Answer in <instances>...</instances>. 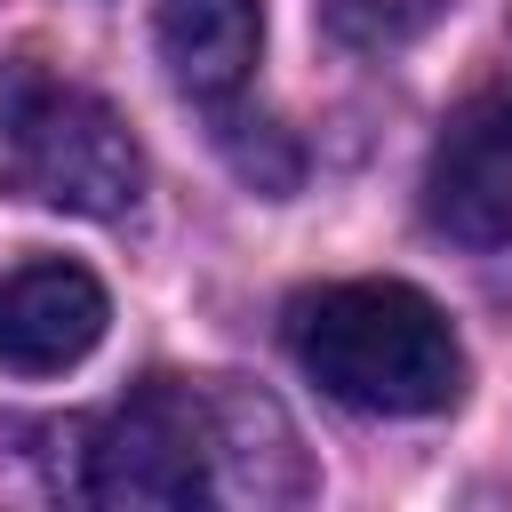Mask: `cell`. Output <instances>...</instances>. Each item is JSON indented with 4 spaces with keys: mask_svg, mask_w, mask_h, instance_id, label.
Wrapping results in <instances>:
<instances>
[{
    "mask_svg": "<svg viewBox=\"0 0 512 512\" xmlns=\"http://www.w3.org/2000/svg\"><path fill=\"white\" fill-rule=\"evenodd\" d=\"M208 496H304L288 416L248 384L144 376L112 416L88 424V504L184 512Z\"/></svg>",
    "mask_w": 512,
    "mask_h": 512,
    "instance_id": "cell-1",
    "label": "cell"
},
{
    "mask_svg": "<svg viewBox=\"0 0 512 512\" xmlns=\"http://www.w3.org/2000/svg\"><path fill=\"white\" fill-rule=\"evenodd\" d=\"M424 216L464 248H512V88H480L440 120Z\"/></svg>",
    "mask_w": 512,
    "mask_h": 512,
    "instance_id": "cell-4",
    "label": "cell"
},
{
    "mask_svg": "<svg viewBox=\"0 0 512 512\" xmlns=\"http://www.w3.org/2000/svg\"><path fill=\"white\" fill-rule=\"evenodd\" d=\"M112 304L88 264L32 256L0 280V368L8 376H64L96 352Z\"/></svg>",
    "mask_w": 512,
    "mask_h": 512,
    "instance_id": "cell-5",
    "label": "cell"
},
{
    "mask_svg": "<svg viewBox=\"0 0 512 512\" xmlns=\"http://www.w3.org/2000/svg\"><path fill=\"white\" fill-rule=\"evenodd\" d=\"M0 192L64 216H128L144 200V144L128 120L40 64L0 72Z\"/></svg>",
    "mask_w": 512,
    "mask_h": 512,
    "instance_id": "cell-3",
    "label": "cell"
},
{
    "mask_svg": "<svg viewBox=\"0 0 512 512\" xmlns=\"http://www.w3.org/2000/svg\"><path fill=\"white\" fill-rule=\"evenodd\" d=\"M152 40H160L168 80H176L192 104L224 112V104L248 88V72H256V48H264V0H160Z\"/></svg>",
    "mask_w": 512,
    "mask_h": 512,
    "instance_id": "cell-6",
    "label": "cell"
},
{
    "mask_svg": "<svg viewBox=\"0 0 512 512\" xmlns=\"http://www.w3.org/2000/svg\"><path fill=\"white\" fill-rule=\"evenodd\" d=\"M0 504H88V424L0 416Z\"/></svg>",
    "mask_w": 512,
    "mask_h": 512,
    "instance_id": "cell-7",
    "label": "cell"
},
{
    "mask_svg": "<svg viewBox=\"0 0 512 512\" xmlns=\"http://www.w3.org/2000/svg\"><path fill=\"white\" fill-rule=\"evenodd\" d=\"M288 352L328 400L360 416H432L464 392V344L408 280H336L296 296Z\"/></svg>",
    "mask_w": 512,
    "mask_h": 512,
    "instance_id": "cell-2",
    "label": "cell"
},
{
    "mask_svg": "<svg viewBox=\"0 0 512 512\" xmlns=\"http://www.w3.org/2000/svg\"><path fill=\"white\" fill-rule=\"evenodd\" d=\"M440 8H448V0H328V24H336V40H352V48H400V40H416Z\"/></svg>",
    "mask_w": 512,
    "mask_h": 512,
    "instance_id": "cell-8",
    "label": "cell"
}]
</instances>
